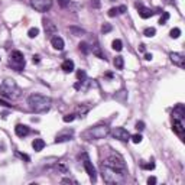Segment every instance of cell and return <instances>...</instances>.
I'll return each mask as SVG.
<instances>
[{"label": "cell", "mask_w": 185, "mask_h": 185, "mask_svg": "<svg viewBox=\"0 0 185 185\" xmlns=\"http://www.w3.org/2000/svg\"><path fill=\"white\" fill-rule=\"evenodd\" d=\"M137 10H139V16L142 17V19H149V17H152L156 12H153L152 9H149V7H145V6L142 5L137 7Z\"/></svg>", "instance_id": "cell-16"}, {"label": "cell", "mask_w": 185, "mask_h": 185, "mask_svg": "<svg viewBox=\"0 0 185 185\" xmlns=\"http://www.w3.org/2000/svg\"><path fill=\"white\" fill-rule=\"evenodd\" d=\"M168 19H169V13L168 12H162V16L159 19V23H161V25H166Z\"/></svg>", "instance_id": "cell-28"}, {"label": "cell", "mask_w": 185, "mask_h": 185, "mask_svg": "<svg viewBox=\"0 0 185 185\" xmlns=\"http://www.w3.org/2000/svg\"><path fill=\"white\" fill-rule=\"evenodd\" d=\"M111 29H113V26H111L110 23H104L103 26H101V32H103V33H109V32H111Z\"/></svg>", "instance_id": "cell-29"}, {"label": "cell", "mask_w": 185, "mask_h": 185, "mask_svg": "<svg viewBox=\"0 0 185 185\" xmlns=\"http://www.w3.org/2000/svg\"><path fill=\"white\" fill-rule=\"evenodd\" d=\"M169 36H171V38H174V39L180 38V36H181V29H180V27H174V29L169 32Z\"/></svg>", "instance_id": "cell-27"}, {"label": "cell", "mask_w": 185, "mask_h": 185, "mask_svg": "<svg viewBox=\"0 0 185 185\" xmlns=\"http://www.w3.org/2000/svg\"><path fill=\"white\" fill-rule=\"evenodd\" d=\"M82 158H84V161H82V165H84L85 172L88 174L90 180H91L92 182H96V181H97V171H96V168H94V165H92L91 161L88 159L87 153H82Z\"/></svg>", "instance_id": "cell-7"}, {"label": "cell", "mask_w": 185, "mask_h": 185, "mask_svg": "<svg viewBox=\"0 0 185 185\" xmlns=\"http://www.w3.org/2000/svg\"><path fill=\"white\" fill-rule=\"evenodd\" d=\"M38 35H39V29H38V27H31V29L27 31V36H29L31 39L36 38Z\"/></svg>", "instance_id": "cell-24"}, {"label": "cell", "mask_w": 185, "mask_h": 185, "mask_svg": "<svg viewBox=\"0 0 185 185\" xmlns=\"http://www.w3.org/2000/svg\"><path fill=\"white\" fill-rule=\"evenodd\" d=\"M31 6L35 10L45 13L52 7V0H31Z\"/></svg>", "instance_id": "cell-8"}, {"label": "cell", "mask_w": 185, "mask_h": 185, "mask_svg": "<svg viewBox=\"0 0 185 185\" xmlns=\"http://www.w3.org/2000/svg\"><path fill=\"white\" fill-rule=\"evenodd\" d=\"M117 10H119V15H123V13H126V10H127V7H126L125 5H122L117 7Z\"/></svg>", "instance_id": "cell-37"}, {"label": "cell", "mask_w": 185, "mask_h": 185, "mask_svg": "<svg viewBox=\"0 0 185 185\" xmlns=\"http://www.w3.org/2000/svg\"><path fill=\"white\" fill-rule=\"evenodd\" d=\"M116 15H119V10H117V7H111L109 10V16L110 17H114Z\"/></svg>", "instance_id": "cell-33"}, {"label": "cell", "mask_w": 185, "mask_h": 185, "mask_svg": "<svg viewBox=\"0 0 185 185\" xmlns=\"http://www.w3.org/2000/svg\"><path fill=\"white\" fill-rule=\"evenodd\" d=\"M70 32L74 36H82V35H85V31L82 27H78V26H70Z\"/></svg>", "instance_id": "cell-20"}, {"label": "cell", "mask_w": 185, "mask_h": 185, "mask_svg": "<svg viewBox=\"0 0 185 185\" xmlns=\"http://www.w3.org/2000/svg\"><path fill=\"white\" fill-rule=\"evenodd\" d=\"M42 23H44V29H45L46 36L52 38L54 35H56V33H58V27H56V25H55L52 20H49V19H44V20H42Z\"/></svg>", "instance_id": "cell-10"}, {"label": "cell", "mask_w": 185, "mask_h": 185, "mask_svg": "<svg viewBox=\"0 0 185 185\" xmlns=\"http://www.w3.org/2000/svg\"><path fill=\"white\" fill-rule=\"evenodd\" d=\"M155 33H156V29H155V27H146V29H145V32H143V35L147 36V38H153V36H155Z\"/></svg>", "instance_id": "cell-25"}, {"label": "cell", "mask_w": 185, "mask_h": 185, "mask_svg": "<svg viewBox=\"0 0 185 185\" xmlns=\"http://www.w3.org/2000/svg\"><path fill=\"white\" fill-rule=\"evenodd\" d=\"M29 132H31V129H29V126H26V125H16V127H15V133H16L19 137L27 136Z\"/></svg>", "instance_id": "cell-17"}, {"label": "cell", "mask_w": 185, "mask_h": 185, "mask_svg": "<svg viewBox=\"0 0 185 185\" xmlns=\"http://www.w3.org/2000/svg\"><path fill=\"white\" fill-rule=\"evenodd\" d=\"M74 61L72 60H65L64 62H62V65H61V68L65 71V72H72L74 71Z\"/></svg>", "instance_id": "cell-19"}, {"label": "cell", "mask_w": 185, "mask_h": 185, "mask_svg": "<svg viewBox=\"0 0 185 185\" xmlns=\"http://www.w3.org/2000/svg\"><path fill=\"white\" fill-rule=\"evenodd\" d=\"M104 165H109L111 168H116V169H120V171H126V163L123 161V158L117 155V153H111L109 158L106 159V163Z\"/></svg>", "instance_id": "cell-6"}, {"label": "cell", "mask_w": 185, "mask_h": 185, "mask_svg": "<svg viewBox=\"0 0 185 185\" xmlns=\"http://www.w3.org/2000/svg\"><path fill=\"white\" fill-rule=\"evenodd\" d=\"M172 130L181 137V139H184V123H182V120H176V119H172Z\"/></svg>", "instance_id": "cell-12"}, {"label": "cell", "mask_w": 185, "mask_h": 185, "mask_svg": "<svg viewBox=\"0 0 185 185\" xmlns=\"http://www.w3.org/2000/svg\"><path fill=\"white\" fill-rule=\"evenodd\" d=\"M185 117V107L184 104H176L174 107V111H172V119L176 120H184Z\"/></svg>", "instance_id": "cell-13"}, {"label": "cell", "mask_w": 185, "mask_h": 185, "mask_svg": "<svg viewBox=\"0 0 185 185\" xmlns=\"http://www.w3.org/2000/svg\"><path fill=\"white\" fill-rule=\"evenodd\" d=\"M0 106H6V107H10V104L7 103V101H5V100H2V98H0Z\"/></svg>", "instance_id": "cell-43"}, {"label": "cell", "mask_w": 185, "mask_h": 185, "mask_svg": "<svg viewBox=\"0 0 185 185\" xmlns=\"http://www.w3.org/2000/svg\"><path fill=\"white\" fill-rule=\"evenodd\" d=\"M136 129L139 132H142L143 129H145V123H143V122H137V123H136Z\"/></svg>", "instance_id": "cell-38"}, {"label": "cell", "mask_w": 185, "mask_h": 185, "mask_svg": "<svg viewBox=\"0 0 185 185\" xmlns=\"http://www.w3.org/2000/svg\"><path fill=\"white\" fill-rule=\"evenodd\" d=\"M51 44H52L54 49H56V51H62V49H64V46H65L64 39L61 38V36H58V35H55V36H52V38H51Z\"/></svg>", "instance_id": "cell-15"}, {"label": "cell", "mask_w": 185, "mask_h": 185, "mask_svg": "<svg viewBox=\"0 0 185 185\" xmlns=\"http://www.w3.org/2000/svg\"><path fill=\"white\" fill-rule=\"evenodd\" d=\"M113 64H114L116 70H123V67H125V60H123V56H116L114 61H113Z\"/></svg>", "instance_id": "cell-22"}, {"label": "cell", "mask_w": 185, "mask_h": 185, "mask_svg": "<svg viewBox=\"0 0 185 185\" xmlns=\"http://www.w3.org/2000/svg\"><path fill=\"white\" fill-rule=\"evenodd\" d=\"M147 184H149V185H155V184H156V178H155V176H149V178H147Z\"/></svg>", "instance_id": "cell-41"}, {"label": "cell", "mask_w": 185, "mask_h": 185, "mask_svg": "<svg viewBox=\"0 0 185 185\" xmlns=\"http://www.w3.org/2000/svg\"><path fill=\"white\" fill-rule=\"evenodd\" d=\"M111 46H113V49H114V51H117V52H119V51H122V49H123V42H122L120 39H114V41H113V44H111Z\"/></svg>", "instance_id": "cell-23"}, {"label": "cell", "mask_w": 185, "mask_h": 185, "mask_svg": "<svg viewBox=\"0 0 185 185\" xmlns=\"http://www.w3.org/2000/svg\"><path fill=\"white\" fill-rule=\"evenodd\" d=\"M91 52L96 55L97 58H100V60H106V58H104V54L101 52V48H100L97 44L94 45V46H91Z\"/></svg>", "instance_id": "cell-21"}, {"label": "cell", "mask_w": 185, "mask_h": 185, "mask_svg": "<svg viewBox=\"0 0 185 185\" xmlns=\"http://www.w3.org/2000/svg\"><path fill=\"white\" fill-rule=\"evenodd\" d=\"M91 6L96 7V9H98V7L101 6V3H100V0H91Z\"/></svg>", "instance_id": "cell-39"}, {"label": "cell", "mask_w": 185, "mask_h": 185, "mask_svg": "<svg viewBox=\"0 0 185 185\" xmlns=\"http://www.w3.org/2000/svg\"><path fill=\"white\" fill-rule=\"evenodd\" d=\"M139 51H140V52H145V51H146V45H145V44L139 45Z\"/></svg>", "instance_id": "cell-44"}, {"label": "cell", "mask_w": 185, "mask_h": 185, "mask_svg": "<svg viewBox=\"0 0 185 185\" xmlns=\"http://www.w3.org/2000/svg\"><path fill=\"white\" fill-rule=\"evenodd\" d=\"M27 104L35 113H46L51 109V98L42 94H31L27 97Z\"/></svg>", "instance_id": "cell-1"}, {"label": "cell", "mask_w": 185, "mask_h": 185, "mask_svg": "<svg viewBox=\"0 0 185 185\" xmlns=\"http://www.w3.org/2000/svg\"><path fill=\"white\" fill-rule=\"evenodd\" d=\"M61 182H62V184H77V181L72 180V178H64Z\"/></svg>", "instance_id": "cell-36"}, {"label": "cell", "mask_w": 185, "mask_h": 185, "mask_svg": "<svg viewBox=\"0 0 185 185\" xmlns=\"http://www.w3.org/2000/svg\"><path fill=\"white\" fill-rule=\"evenodd\" d=\"M169 58H171L174 65L180 67V68H184L185 67V55L184 54H181V52H172V54H169Z\"/></svg>", "instance_id": "cell-11"}, {"label": "cell", "mask_w": 185, "mask_h": 185, "mask_svg": "<svg viewBox=\"0 0 185 185\" xmlns=\"http://www.w3.org/2000/svg\"><path fill=\"white\" fill-rule=\"evenodd\" d=\"M77 77H78V80H81V81L87 80V74H85V71H82V70H80L77 72Z\"/></svg>", "instance_id": "cell-32"}, {"label": "cell", "mask_w": 185, "mask_h": 185, "mask_svg": "<svg viewBox=\"0 0 185 185\" xmlns=\"http://www.w3.org/2000/svg\"><path fill=\"white\" fill-rule=\"evenodd\" d=\"M111 136L117 139V140H122V142H127L130 139V133L126 130L125 127H114L111 130Z\"/></svg>", "instance_id": "cell-9"}, {"label": "cell", "mask_w": 185, "mask_h": 185, "mask_svg": "<svg viewBox=\"0 0 185 185\" xmlns=\"http://www.w3.org/2000/svg\"><path fill=\"white\" fill-rule=\"evenodd\" d=\"M58 3H60L61 7H67L68 3H70V0H58Z\"/></svg>", "instance_id": "cell-40"}, {"label": "cell", "mask_w": 185, "mask_h": 185, "mask_svg": "<svg viewBox=\"0 0 185 185\" xmlns=\"http://www.w3.org/2000/svg\"><path fill=\"white\" fill-rule=\"evenodd\" d=\"M126 171H120V169L111 168L109 165H103L101 166V175L106 184H123L126 181Z\"/></svg>", "instance_id": "cell-2"}, {"label": "cell", "mask_w": 185, "mask_h": 185, "mask_svg": "<svg viewBox=\"0 0 185 185\" xmlns=\"http://www.w3.org/2000/svg\"><path fill=\"white\" fill-rule=\"evenodd\" d=\"M74 119H75V114L74 113H71V114H67V116H64V122L65 123H71V122H74Z\"/></svg>", "instance_id": "cell-31"}, {"label": "cell", "mask_w": 185, "mask_h": 185, "mask_svg": "<svg viewBox=\"0 0 185 185\" xmlns=\"http://www.w3.org/2000/svg\"><path fill=\"white\" fill-rule=\"evenodd\" d=\"M130 139H132V142H133V143H140L143 137H142L140 133H137V135H133V136H130Z\"/></svg>", "instance_id": "cell-30"}, {"label": "cell", "mask_w": 185, "mask_h": 185, "mask_svg": "<svg viewBox=\"0 0 185 185\" xmlns=\"http://www.w3.org/2000/svg\"><path fill=\"white\" fill-rule=\"evenodd\" d=\"M16 155L19 156V158H22V159H25L26 162H29L31 161V158H29V155H26V153H20V152H16Z\"/></svg>", "instance_id": "cell-35"}, {"label": "cell", "mask_w": 185, "mask_h": 185, "mask_svg": "<svg viewBox=\"0 0 185 185\" xmlns=\"http://www.w3.org/2000/svg\"><path fill=\"white\" fill-rule=\"evenodd\" d=\"M152 58H153L152 54H145V60L146 61H152Z\"/></svg>", "instance_id": "cell-45"}, {"label": "cell", "mask_w": 185, "mask_h": 185, "mask_svg": "<svg viewBox=\"0 0 185 185\" xmlns=\"http://www.w3.org/2000/svg\"><path fill=\"white\" fill-rule=\"evenodd\" d=\"M72 135H74V132L72 130H67V132H62L60 135H56L55 137V143H62V142H68L72 139Z\"/></svg>", "instance_id": "cell-14"}, {"label": "cell", "mask_w": 185, "mask_h": 185, "mask_svg": "<svg viewBox=\"0 0 185 185\" xmlns=\"http://www.w3.org/2000/svg\"><path fill=\"white\" fill-rule=\"evenodd\" d=\"M32 147H33L35 152H41V151L45 147V140L44 139H35V140L32 142Z\"/></svg>", "instance_id": "cell-18"}, {"label": "cell", "mask_w": 185, "mask_h": 185, "mask_svg": "<svg viewBox=\"0 0 185 185\" xmlns=\"http://www.w3.org/2000/svg\"><path fill=\"white\" fill-rule=\"evenodd\" d=\"M32 61H33V64H39V61H41V56H39V55H33Z\"/></svg>", "instance_id": "cell-42"}, {"label": "cell", "mask_w": 185, "mask_h": 185, "mask_svg": "<svg viewBox=\"0 0 185 185\" xmlns=\"http://www.w3.org/2000/svg\"><path fill=\"white\" fill-rule=\"evenodd\" d=\"M110 133L109 126L106 125H98L94 126V127H90L81 135V137L84 140H100V139H104Z\"/></svg>", "instance_id": "cell-3"}, {"label": "cell", "mask_w": 185, "mask_h": 185, "mask_svg": "<svg viewBox=\"0 0 185 185\" xmlns=\"http://www.w3.org/2000/svg\"><path fill=\"white\" fill-rule=\"evenodd\" d=\"M78 46H80V51H81V52H84V54H90V52H91V48H90V46H88V44H85V42H81Z\"/></svg>", "instance_id": "cell-26"}, {"label": "cell", "mask_w": 185, "mask_h": 185, "mask_svg": "<svg viewBox=\"0 0 185 185\" xmlns=\"http://www.w3.org/2000/svg\"><path fill=\"white\" fill-rule=\"evenodd\" d=\"M10 65L16 71H22L25 68V56L20 51H13L10 54Z\"/></svg>", "instance_id": "cell-5"}, {"label": "cell", "mask_w": 185, "mask_h": 185, "mask_svg": "<svg viewBox=\"0 0 185 185\" xmlns=\"http://www.w3.org/2000/svg\"><path fill=\"white\" fill-rule=\"evenodd\" d=\"M142 168L143 169H155V163L151 162V163H142Z\"/></svg>", "instance_id": "cell-34"}, {"label": "cell", "mask_w": 185, "mask_h": 185, "mask_svg": "<svg viewBox=\"0 0 185 185\" xmlns=\"http://www.w3.org/2000/svg\"><path fill=\"white\" fill-rule=\"evenodd\" d=\"M0 91H2V94L7 98H16V97L20 96V90H19V87H17L16 81L12 80V78H6L5 81L2 82Z\"/></svg>", "instance_id": "cell-4"}]
</instances>
